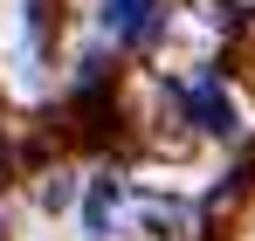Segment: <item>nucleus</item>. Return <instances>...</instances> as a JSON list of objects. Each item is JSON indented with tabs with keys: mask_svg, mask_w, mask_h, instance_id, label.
<instances>
[{
	"mask_svg": "<svg viewBox=\"0 0 255 241\" xmlns=\"http://www.w3.org/2000/svg\"><path fill=\"white\" fill-rule=\"evenodd\" d=\"M111 207H118V179H97V193H90V235L111 228Z\"/></svg>",
	"mask_w": 255,
	"mask_h": 241,
	"instance_id": "7ed1b4c3",
	"label": "nucleus"
},
{
	"mask_svg": "<svg viewBox=\"0 0 255 241\" xmlns=\"http://www.w3.org/2000/svg\"><path fill=\"white\" fill-rule=\"evenodd\" d=\"M152 14H159V0H104V28L118 41H145L152 35Z\"/></svg>",
	"mask_w": 255,
	"mask_h": 241,
	"instance_id": "f257e3e1",
	"label": "nucleus"
},
{
	"mask_svg": "<svg viewBox=\"0 0 255 241\" xmlns=\"http://www.w3.org/2000/svg\"><path fill=\"white\" fill-rule=\"evenodd\" d=\"M0 241H7V235H0Z\"/></svg>",
	"mask_w": 255,
	"mask_h": 241,
	"instance_id": "20e7f679",
	"label": "nucleus"
},
{
	"mask_svg": "<svg viewBox=\"0 0 255 241\" xmlns=\"http://www.w3.org/2000/svg\"><path fill=\"white\" fill-rule=\"evenodd\" d=\"M186 104H193L200 131H235V111H228V97L214 90V76H207V83H193V90H186Z\"/></svg>",
	"mask_w": 255,
	"mask_h": 241,
	"instance_id": "f03ea898",
	"label": "nucleus"
}]
</instances>
